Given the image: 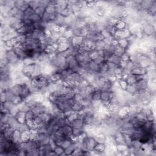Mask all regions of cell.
Masks as SVG:
<instances>
[{
  "mask_svg": "<svg viewBox=\"0 0 156 156\" xmlns=\"http://www.w3.org/2000/svg\"><path fill=\"white\" fill-rule=\"evenodd\" d=\"M84 107H85V104H84L82 103L74 102V103L73 104V105L72 106L71 111L73 112H76V113H80L84 110Z\"/></svg>",
  "mask_w": 156,
  "mask_h": 156,
  "instance_id": "cell-7",
  "label": "cell"
},
{
  "mask_svg": "<svg viewBox=\"0 0 156 156\" xmlns=\"http://www.w3.org/2000/svg\"><path fill=\"white\" fill-rule=\"evenodd\" d=\"M98 142L93 136H90L87 135L86 137L81 143V149L84 151L92 152L95 148Z\"/></svg>",
  "mask_w": 156,
  "mask_h": 156,
  "instance_id": "cell-1",
  "label": "cell"
},
{
  "mask_svg": "<svg viewBox=\"0 0 156 156\" xmlns=\"http://www.w3.org/2000/svg\"><path fill=\"white\" fill-rule=\"evenodd\" d=\"M14 5L16 8L22 12H25L28 8H29L28 2L15 1L14 2Z\"/></svg>",
  "mask_w": 156,
  "mask_h": 156,
  "instance_id": "cell-3",
  "label": "cell"
},
{
  "mask_svg": "<svg viewBox=\"0 0 156 156\" xmlns=\"http://www.w3.org/2000/svg\"><path fill=\"white\" fill-rule=\"evenodd\" d=\"M65 149L62 148L61 146H57L54 149V151L57 154V155H66L65 152H64Z\"/></svg>",
  "mask_w": 156,
  "mask_h": 156,
  "instance_id": "cell-9",
  "label": "cell"
},
{
  "mask_svg": "<svg viewBox=\"0 0 156 156\" xmlns=\"http://www.w3.org/2000/svg\"><path fill=\"white\" fill-rule=\"evenodd\" d=\"M101 89L94 88L92 94V100L93 102L100 101H101Z\"/></svg>",
  "mask_w": 156,
  "mask_h": 156,
  "instance_id": "cell-5",
  "label": "cell"
},
{
  "mask_svg": "<svg viewBox=\"0 0 156 156\" xmlns=\"http://www.w3.org/2000/svg\"><path fill=\"white\" fill-rule=\"evenodd\" d=\"M70 126L73 128L76 129H84L85 128V124L84 123V121L81 119L77 118L75 120L73 121L70 123Z\"/></svg>",
  "mask_w": 156,
  "mask_h": 156,
  "instance_id": "cell-4",
  "label": "cell"
},
{
  "mask_svg": "<svg viewBox=\"0 0 156 156\" xmlns=\"http://www.w3.org/2000/svg\"><path fill=\"white\" fill-rule=\"evenodd\" d=\"M86 131L84 129H76L73 128V132H72V136L73 140L76 139V138L79 137L80 135L85 133Z\"/></svg>",
  "mask_w": 156,
  "mask_h": 156,
  "instance_id": "cell-8",
  "label": "cell"
},
{
  "mask_svg": "<svg viewBox=\"0 0 156 156\" xmlns=\"http://www.w3.org/2000/svg\"><path fill=\"white\" fill-rule=\"evenodd\" d=\"M57 131L61 133L62 134L64 135L65 136H67V137H71L73 139V136H72L73 128L70 125L65 124L63 126H61L58 129Z\"/></svg>",
  "mask_w": 156,
  "mask_h": 156,
  "instance_id": "cell-2",
  "label": "cell"
},
{
  "mask_svg": "<svg viewBox=\"0 0 156 156\" xmlns=\"http://www.w3.org/2000/svg\"><path fill=\"white\" fill-rule=\"evenodd\" d=\"M15 118L20 123H26V113L18 111L14 116Z\"/></svg>",
  "mask_w": 156,
  "mask_h": 156,
  "instance_id": "cell-6",
  "label": "cell"
}]
</instances>
